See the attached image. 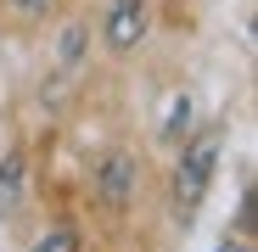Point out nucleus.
Wrapping results in <instances>:
<instances>
[{
  "label": "nucleus",
  "mask_w": 258,
  "mask_h": 252,
  "mask_svg": "<svg viewBox=\"0 0 258 252\" xmlns=\"http://www.w3.org/2000/svg\"><path fill=\"white\" fill-rule=\"evenodd\" d=\"M213 162H219V135H197L191 146H185V157H180V168H174V202L191 207L208 196V180H213Z\"/></svg>",
  "instance_id": "nucleus-1"
},
{
  "label": "nucleus",
  "mask_w": 258,
  "mask_h": 252,
  "mask_svg": "<svg viewBox=\"0 0 258 252\" xmlns=\"http://www.w3.org/2000/svg\"><path fill=\"white\" fill-rule=\"evenodd\" d=\"M141 34H146V0H112V12H107V45L129 51V45H141Z\"/></svg>",
  "instance_id": "nucleus-2"
},
{
  "label": "nucleus",
  "mask_w": 258,
  "mask_h": 252,
  "mask_svg": "<svg viewBox=\"0 0 258 252\" xmlns=\"http://www.w3.org/2000/svg\"><path fill=\"white\" fill-rule=\"evenodd\" d=\"M129 191H135V157L112 151V157L96 168V196H101L107 207H123V202H129Z\"/></svg>",
  "instance_id": "nucleus-3"
},
{
  "label": "nucleus",
  "mask_w": 258,
  "mask_h": 252,
  "mask_svg": "<svg viewBox=\"0 0 258 252\" xmlns=\"http://www.w3.org/2000/svg\"><path fill=\"white\" fill-rule=\"evenodd\" d=\"M17 196H23V157L12 151L0 162V207H17Z\"/></svg>",
  "instance_id": "nucleus-4"
},
{
  "label": "nucleus",
  "mask_w": 258,
  "mask_h": 252,
  "mask_svg": "<svg viewBox=\"0 0 258 252\" xmlns=\"http://www.w3.org/2000/svg\"><path fill=\"white\" fill-rule=\"evenodd\" d=\"M185 129H191V96H174V101H168V118H163V135L168 140H185Z\"/></svg>",
  "instance_id": "nucleus-5"
},
{
  "label": "nucleus",
  "mask_w": 258,
  "mask_h": 252,
  "mask_svg": "<svg viewBox=\"0 0 258 252\" xmlns=\"http://www.w3.org/2000/svg\"><path fill=\"white\" fill-rule=\"evenodd\" d=\"M79 51H84V23H68V28H62V51H56V56H62V67H73V62H79Z\"/></svg>",
  "instance_id": "nucleus-6"
},
{
  "label": "nucleus",
  "mask_w": 258,
  "mask_h": 252,
  "mask_svg": "<svg viewBox=\"0 0 258 252\" xmlns=\"http://www.w3.org/2000/svg\"><path fill=\"white\" fill-rule=\"evenodd\" d=\"M34 252H79V235H73V230H51Z\"/></svg>",
  "instance_id": "nucleus-7"
},
{
  "label": "nucleus",
  "mask_w": 258,
  "mask_h": 252,
  "mask_svg": "<svg viewBox=\"0 0 258 252\" xmlns=\"http://www.w3.org/2000/svg\"><path fill=\"white\" fill-rule=\"evenodd\" d=\"M12 6H17L23 17H39V12H45V0H12Z\"/></svg>",
  "instance_id": "nucleus-8"
},
{
  "label": "nucleus",
  "mask_w": 258,
  "mask_h": 252,
  "mask_svg": "<svg viewBox=\"0 0 258 252\" xmlns=\"http://www.w3.org/2000/svg\"><path fill=\"white\" fill-rule=\"evenodd\" d=\"M219 252H247V246H219Z\"/></svg>",
  "instance_id": "nucleus-9"
}]
</instances>
